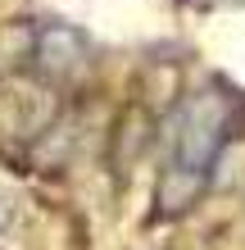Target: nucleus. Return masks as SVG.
<instances>
[{"instance_id":"1","label":"nucleus","mask_w":245,"mask_h":250,"mask_svg":"<svg viewBox=\"0 0 245 250\" xmlns=\"http://www.w3.org/2000/svg\"><path fill=\"white\" fill-rule=\"evenodd\" d=\"M227 119H232V105L218 91H200L182 100L164 123V168H186L209 178L213 159L227 146Z\"/></svg>"},{"instance_id":"2","label":"nucleus","mask_w":245,"mask_h":250,"mask_svg":"<svg viewBox=\"0 0 245 250\" xmlns=\"http://www.w3.org/2000/svg\"><path fill=\"white\" fill-rule=\"evenodd\" d=\"M32 60H37V68L46 73L50 82H68V78H77V73L86 68L91 46H86V37L77 32V27L46 23L37 32V41H32Z\"/></svg>"},{"instance_id":"3","label":"nucleus","mask_w":245,"mask_h":250,"mask_svg":"<svg viewBox=\"0 0 245 250\" xmlns=\"http://www.w3.org/2000/svg\"><path fill=\"white\" fill-rule=\"evenodd\" d=\"M205 187H209V178H200V173L164 168L159 173V209L164 214H186L200 196H205Z\"/></svg>"},{"instance_id":"4","label":"nucleus","mask_w":245,"mask_h":250,"mask_svg":"<svg viewBox=\"0 0 245 250\" xmlns=\"http://www.w3.org/2000/svg\"><path fill=\"white\" fill-rule=\"evenodd\" d=\"M5 218H9V209H5V200H0V228H5Z\"/></svg>"}]
</instances>
